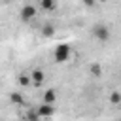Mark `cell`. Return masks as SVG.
I'll use <instances>...</instances> for the list:
<instances>
[{
    "mask_svg": "<svg viewBox=\"0 0 121 121\" xmlns=\"http://www.w3.org/2000/svg\"><path fill=\"white\" fill-rule=\"evenodd\" d=\"M55 100H57V93H55V89H47V91L43 93V102L53 104Z\"/></svg>",
    "mask_w": 121,
    "mask_h": 121,
    "instance_id": "obj_7",
    "label": "cell"
},
{
    "mask_svg": "<svg viewBox=\"0 0 121 121\" xmlns=\"http://www.w3.org/2000/svg\"><path fill=\"white\" fill-rule=\"evenodd\" d=\"M17 81H19L21 87H30L32 78H30V74H19V76H17Z\"/></svg>",
    "mask_w": 121,
    "mask_h": 121,
    "instance_id": "obj_6",
    "label": "cell"
},
{
    "mask_svg": "<svg viewBox=\"0 0 121 121\" xmlns=\"http://www.w3.org/2000/svg\"><path fill=\"white\" fill-rule=\"evenodd\" d=\"M30 78H32V83H42L45 79V72L40 70V68H36V70L30 72Z\"/></svg>",
    "mask_w": 121,
    "mask_h": 121,
    "instance_id": "obj_5",
    "label": "cell"
},
{
    "mask_svg": "<svg viewBox=\"0 0 121 121\" xmlns=\"http://www.w3.org/2000/svg\"><path fill=\"white\" fill-rule=\"evenodd\" d=\"M89 72H91L95 78H100V74H102V68H100L98 64H91V66H89Z\"/></svg>",
    "mask_w": 121,
    "mask_h": 121,
    "instance_id": "obj_12",
    "label": "cell"
},
{
    "mask_svg": "<svg viewBox=\"0 0 121 121\" xmlns=\"http://www.w3.org/2000/svg\"><path fill=\"white\" fill-rule=\"evenodd\" d=\"M83 4H85V6H95L96 0H83Z\"/></svg>",
    "mask_w": 121,
    "mask_h": 121,
    "instance_id": "obj_14",
    "label": "cell"
},
{
    "mask_svg": "<svg viewBox=\"0 0 121 121\" xmlns=\"http://www.w3.org/2000/svg\"><path fill=\"white\" fill-rule=\"evenodd\" d=\"M26 119H28V121H40L42 117H40V115H38V112L34 110V112H28V115H26Z\"/></svg>",
    "mask_w": 121,
    "mask_h": 121,
    "instance_id": "obj_13",
    "label": "cell"
},
{
    "mask_svg": "<svg viewBox=\"0 0 121 121\" xmlns=\"http://www.w3.org/2000/svg\"><path fill=\"white\" fill-rule=\"evenodd\" d=\"M40 6H42V9H45V11H51V9H55V6H57V0H40Z\"/></svg>",
    "mask_w": 121,
    "mask_h": 121,
    "instance_id": "obj_8",
    "label": "cell"
},
{
    "mask_svg": "<svg viewBox=\"0 0 121 121\" xmlns=\"http://www.w3.org/2000/svg\"><path fill=\"white\" fill-rule=\"evenodd\" d=\"M36 112H38L40 117H45V119H47V117H51V115L55 113V106H53V104H47V102H42V104L36 108Z\"/></svg>",
    "mask_w": 121,
    "mask_h": 121,
    "instance_id": "obj_4",
    "label": "cell"
},
{
    "mask_svg": "<svg viewBox=\"0 0 121 121\" xmlns=\"http://www.w3.org/2000/svg\"><path fill=\"white\" fill-rule=\"evenodd\" d=\"M42 34L47 36V38H51V36L55 34V26H53V25H43V26H42Z\"/></svg>",
    "mask_w": 121,
    "mask_h": 121,
    "instance_id": "obj_9",
    "label": "cell"
},
{
    "mask_svg": "<svg viewBox=\"0 0 121 121\" xmlns=\"http://www.w3.org/2000/svg\"><path fill=\"white\" fill-rule=\"evenodd\" d=\"M9 100H11L13 104H19V106H21V104L25 102V100H23V95H21V93H11V95H9Z\"/></svg>",
    "mask_w": 121,
    "mask_h": 121,
    "instance_id": "obj_11",
    "label": "cell"
},
{
    "mask_svg": "<svg viewBox=\"0 0 121 121\" xmlns=\"http://www.w3.org/2000/svg\"><path fill=\"white\" fill-rule=\"evenodd\" d=\"M19 15H21V19H23V21H30V19H34V17H36V8H34L32 4H25V6L21 8Z\"/></svg>",
    "mask_w": 121,
    "mask_h": 121,
    "instance_id": "obj_3",
    "label": "cell"
},
{
    "mask_svg": "<svg viewBox=\"0 0 121 121\" xmlns=\"http://www.w3.org/2000/svg\"><path fill=\"white\" fill-rule=\"evenodd\" d=\"M110 102L112 104H121V91H112L110 93Z\"/></svg>",
    "mask_w": 121,
    "mask_h": 121,
    "instance_id": "obj_10",
    "label": "cell"
},
{
    "mask_svg": "<svg viewBox=\"0 0 121 121\" xmlns=\"http://www.w3.org/2000/svg\"><path fill=\"white\" fill-rule=\"evenodd\" d=\"M93 36L100 42H108L110 40V28L106 25H95L93 26Z\"/></svg>",
    "mask_w": 121,
    "mask_h": 121,
    "instance_id": "obj_2",
    "label": "cell"
},
{
    "mask_svg": "<svg viewBox=\"0 0 121 121\" xmlns=\"http://www.w3.org/2000/svg\"><path fill=\"white\" fill-rule=\"evenodd\" d=\"M70 45L68 43H60V45H57L55 47V53H53V57H55V60L57 62H66L68 60V57H70Z\"/></svg>",
    "mask_w": 121,
    "mask_h": 121,
    "instance_id": "obj_1",
    "label": "cell"
},
{
    "mask_svg": "<svg viewBox=\"0 0 121 121\" xmlns=\"http://www.w3.org/2000/svg\"><path fill=\"white\" fill-rule=\"evenodd\" d=\"M96 2H100V4H106V2H108V0H96Z\"/></svg>",
    "mask_w": 121,
    "mask_h": 121,
    "instance_id": "obj_15",
    "label": "cell"
}]
</instances>
